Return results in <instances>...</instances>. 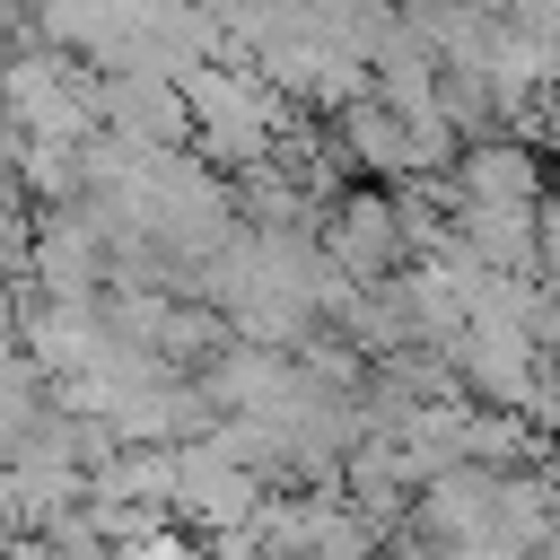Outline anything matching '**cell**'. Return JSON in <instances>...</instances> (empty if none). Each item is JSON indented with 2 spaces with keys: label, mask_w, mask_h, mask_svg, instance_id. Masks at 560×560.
I'll use <instances>...</instances> for the list:
<instances>
[{
  "label": "cell",
  "mask_w": 560,
  "mask_h": 560,
  "mask_svg": "<svg viewBox=\"0 0 560 560\" xmlns=\"http://www.w3.org/2000/svg\"><path fill=\"white\" fill-rule=\"evenodd\" d=\"M551 271H560V228H551Z\"/></svg>",
  "instance_id": "7a4b0ae2"
},
{
  "label": "cell",
  "mask_w": 560,
  "mask_h": 560,
  "mask_svg": "<svg viewBox=\"0 0 560 560\" xmlns=\"http://www.w3.org/2000/svg\"><path fill=\"white\" fill-rule=\"evenodd\" d=\"M525 446H534V438H525V429H508V420H490V429H472V455H490V464H516Z\"/></svg>",
  "instance_id": "6da1fadb"
}]
</instances>
